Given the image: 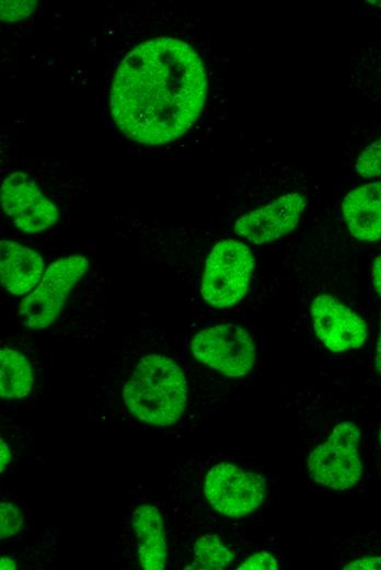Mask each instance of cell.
Listing matches in <instances>:
<instances>
[{
	"mask_svg": "<svg viewBox=\"0 0 381 570\" xmlns=\"http://www.w3.org/2000/svg\"><path fill=\"white\" fill-rule=\"evenodd\" d=\"M206 93V70L196 50L183 41L158 37L140 43L120 61L111 113L127 138L166 144L196 122Z\"/></svg>",
	"mask_w": 381,
	"mask_h": 570,
	"instance_id": "1",
	"label": "cell"
},
{
	"mask_svg": "<svg viewBox=\"0 0 381 570\" xmlns=\"http://www.w3.org/2000/svg\"><path fill=\"white\" fill-rule=\"evenodd\" d=\"M128 410L145 423L174 424L187 403V381L183 369L170 357L149 354L142 357L124 386Z\"/></svg>",
	"mask_w": 381,
	"mask_h": 570,
	"instance_id": "2",
	"label": "cell"
},
{
	"mask_svg": "<svg viewBox=\"0 0 381 570\" xmlns=\"http://www.w3.org/2000/svg\"><path fill=\"white\" fill-rule=\"evenodd\" d=\"M255 258L242 241L226 239L209 252L201 277L203 299L217 309L240 303L249 293Z\"/></svg>",
	"mask_w": 381,
	"mask_h": 570,
	"instance_id": "3",
	"label": "cell"
},
{
	"mask_svg": "<svg viewBox=\"0 0 381 570\" xmlns=\"http://www.w3.org/2000/svg\"><path fill=\"white\" fill-rule=\"evenodd\" d=\"M359 428L343 421L310 453L307 466L312 480L333 490L354 487L362 475Z\"/></svg>",
	"mask_w": 381,
	"mask_h": 570,
	"instance_id": "4",
	"label": "cell"
},
{
	"mask_svg": "<svg viewBox=\"0 0 381 570\" xmlns=\"http://www.w3.org/2000/svg\"><path fill=\"white\" fill-rule=\"evenodd\" d=\"M190 352L201 364L228 377H242L255 364V344L249 331L233 323H218L195 333Z\"/></svg>",
	"mask_w": 381,
	"mask_h": 570,
	"instance_id": "5",
	"label": "cell"
},
{
	"mask_svg": "<svg viewBox=\"0 0 381 570\" xmlns=\"http://www.w3.org/2000/svg\"><path fill=\"white\" fill-rule=\"evenodd\" d=\"M89 260L70 255L53 262L37 285L20 304L23 324L31 329H45L58 317L73 285L84 275Z\"/></svg>",
	"mask_w": 381,
	"mask_h": 570,
	"instance_id": "6",
	"label": "cell"
},
{
	"mask_svg": "<svg viewBox=\"0 0 381 570\" xmlns=\"http://www.w3.org/2000/svg\"><path fill=\"white\" fill-rule=\"evenodd\" d=\"M204 493L218 513L239 518L256 511L265 501L266 482L257 472L220 463L206 474Z\"/></svg>",
	"mask_w": 381,
	"mask_h": 570,
	"instance_id": "7",
	"label": "cell"
},
{
	"mask_svg": "<svg viewBox=\"0 0 381 570\" xmlns=\"http://www.w3.org/2000/svg\"><path fill=\"white\" fill-rule=\"evenodd\" d=\"M1 206L14 226L27 233L46 230L59 218L57 206L30 175L20 171L2 182Z\"/></svg>",
	"mask_w": 381,
	"mask_h": 570,
	"instance_id": "8",
	"label": "cell"
},
{
	"mask_svg": "<svg viewBox=\"0 0 381 570\" xmlns=\"http://www.w3.org/2000/svg\"><path fill=\"white\" fill-rule=\"evenodd\" d=\"M318 340L331 352L342 353L359 349L365 343L366 321L350 307L330 294L316 295L310 307Z\"/></svg>",
	"mask_w": 381,
	"mask_h": 570,
	"instance_id": "9",
	"label": "cell"
},
{
	"mask_svg": "<svg viewBox=\"0 0 381 570\" xmlns=\"http://www.w3.org/2000/svg\"><path fill=\"white\" fill-rule=\"evenodd\" d=\"M307 207V197L299 192L284 194L235 220L234 231L255 244L273 242L291 232Z\"/></svg>",
	"mask_w": 381,
	"mask_h": 570,
	"instance_id": "10",
	"label": "cell"
},
{
	"mask_svg": "<svg viewBox=\"0 0 381 570\" xmlns=\"http://www.w3.org/2000/svg\"><path fill=\"white\" fill-rule=\"evenodd\" d=\"M342 212L349 233L357 240L381 239V181L358 186L344 197Z\"/></svg>",
	"mask_w": 381,
	"mask_h": 570,
	"instance_id": "11",
	"label": "cell"
},
{
	"mask_svg": "<svg viewBox=\"0 0 381 570\" xmlns=\"http://www.w3.org/2000/svg\"><path fill=\"white\" fill-rule=\"evenodd\" d=\"M44 261L38 252L11 240L0 241L1 284L13 295H24L38 285Z\"/></svg>",
	"mask_w": 381,
	"mask_h": 570,
	"instance_id": "12",
	"label": "cell"
},
{
	"mask_svg": "<svg viewBox=\"0 0 381 570\" xmlns=\"http://www.w3.org/2000/svg\"><path fill=\"white\" fill-rule=\"evenodd\" d=\"M131 525L137 537L141 568L163 569L166 560V542L159 510L150 504L138 505L131 514Z\"/></svg>",
	"mask_w": 381,
	"mask_h": 570,
	"instance_id": "13",
	"label": "cell"
},
{
	"mask_svg": "<svg viewBox=\"0 0 381 570\" xmlns=\"http://www.w3.org/2000/svg\"><path fill=\"white\" fill-rule=\"evenodd\" d=\"M33 372L28 361L10 347L0 350V395L4 399H20L33 387Z\"/></svg>",
	"mask_w": 381,
	"mask_h": 570,
	"instance_id": "14",
	"label": "cell"
},
{
	"mask_svg": "<svg viewBox=\"0 0 381 570\" xmlns=\"http://www.w3.org/2000/svg\"><path fill=\"white\" fill-rule=\"evenodd\" d=\"M234 559V552L218 536L207 534L194 544V561L187 568L222 570Z\"/></svg>",
	"mask_w": 381,
	"mask_h": 570,
	"instance_id": "15",
	"label": "cell"
},
{
	"mask_svg": "<svg viewBox=\"0 0 381 570\" xmlns=\"http://www.w3.org/2000/svg\"><path fill=\"white\" fill-rule=\"evenodd\" d=\"M355 171L363 178L381 176V138L367 146L359 155Z\"/></svg>",
	"mask_w": 381,
	"mask_h": 570,
	"instance_id": "16",
	"label": "cell"
},
{
	"mask_svg": "<svg viewBox=\"0 0 381 570\" xmlns=\"http://www.w3.org/2000/svg\"><path fill=\"white\" fill-rule=\"evenodd\" d=\"M0 537L7 539L15 535L23 525L21 511L12 503L2 502L0 505Z\"/></svg>",
	"mask_w": 381,
	"mask_h": 570,
	"instance_id": "17",
	"label": "cell"
},
{
	"mask_svg": "<svg viewBox=\"0 0 381 570\" xmlns=\"http://www.w3.org/2000/svg\"><path fill=\"white\" fill-rule=\"evenodd\" d=\"M36 1H1V20L5 22H16L24 20L36 8Z\"/></svg>",
	"mask_w": 381,
	"mask_h": 570,
	"instance_id": "18",
	"label": "cell"
},
{
	"mask_svg": "<svg viewBox=\"0 0 381 570\" xmlns=\"http://www.w3.org/2000/svg\"><path fill=\"white\" fill-rule=\"evenodd\" d=\"M279 563L274 555L268 551L262 550L249 556L238 569L247 570H277Z\"/></svg>",
	"mask_w": 381,
	"mask_h": 570,
	"instance_id": "19",
	"label": "cell"
},
{
	"mask_svg": "<svg viewBox=\"0 0 381 570\" xmlns=\"http://www.w3.org/2000/svg\"><path fill=\"white\" fill-rule=\"evenodd\" d=\"M343 569L372 570L381 569V556H365L346 563Z\"/></svg>",
	"mask_w": 381,
	"mask_h": 570,
	"instance_id": "20",
	"label": "cell"
},
{
	"mask_svg": "<svg viewBox=\"0 0 381 570\" xmlns=\"http://www.w3.org/2000/svg\"><path fill=\"white\" fill-rule=\"evenodd\" d=\"M372 285L381 298V255L377 256L372 264Z\"/></svg>",
	"mask_w": 381,
	"mask_h": 570,
	"instance_id": "21",
	"label": "cell"
},
{
	"mask_svg": "<svg viewBox=\"0 0 381 570\" xmlns=\"http://www.w3.org/2000/svg\"><path fill=\"white\" fill-rule=\"evenodd\" d=\"M0 455H1V460H0L1 471H3L7 468V466L9 465V463L11 461V457H12V454H11V452L9 449V446L3 441V438H1V452H0Z\"/></svg>",
	"mask_w": 381,
	"mask_h": 570,
	"instance_id": "22",
	"label": "cell"
},
{
	"mask_svg": "<svg viewBox=\"0 0 381 570\" xmlns=\"http://www.w3.org/2000/svg\"><path fill=\"white\" fill-rule=\"evenodd\" d=\"M374 368L378 373L381 374V324H380V332H379L377 346H376Z\"/></svg>",
	"mask_w": 381,
	"mask_h": 570,
	"instance_id": "23",
	"label": "cell"
},
{
	"mask_svg": "<svg viewBox=\"0 0 381 570\" xmlns=\"http://www.w3.org/2000/svg\"><path fill=\"white\" fill-rule=\"evenodd\" d=\"M16 563L15 561L10 557H1L0 559V569H15Z\"/></svg>",
	"mask_w": 381,
	"mask_h": 570,
	"instance_id": "24",
	"label": "cell"
},
{
	"mask_svg": "<svg viewBox=\"0 0 381 570\" xmlns=\"http://www.w3.org/2000/svg\"><path fill=\"white\" fill-rule=\"evenodd\" d=\"M379 440H380V443H381V430L379 432Z\"/></svg>",
	"mask_w": 381,
	"mask_h": 570,
	"instance_id": "25",
	"label": "cell"
}]
</instances>
